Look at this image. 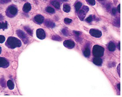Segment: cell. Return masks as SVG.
<instances>
[{"label": "cell", "instance_id": "6da1fadb", "mask_svg": "<svg viewBox=\"0 0 122 97\" xmlns=\"http://www.w3.org/2000/svg\"><path fill=\"white\" fill-rule=\"evenodd\" d=\"M6 45L10 49H15L16 47H20L21 45V42L20 40L17 38L10 36L8 38Z\"/></svg>", "mask_w": 122, "mask_h": 97}, {"label": "cell", "instance_id": "7a4b0ae2", "mask_svg": "<svg viewBox=\"0 0 122 97\" xmlns=\"http://www.w3.org/2000/svg\"><path fill=\"white\" fill-rule=\"evenodd\" d=\"M104 48L103 47L99 45H95L93 47V54L96 57H101L104 54Z\"/></svg>", "mask_w": 122, "mask_h": 97}, {"label": "cell", "instance_id": "3957f363", "mask_svg": "<svg viewBox=\"0 0 122 97\" xmlns=\"http://www.w3.org/2000/svg\"><path fill=\"white\" fill-rule=\"evenodd\" d=\"M17 13V9L14 5H11L8 7L6 11V15L9 17L15 16Z\"/></svg>", "mask_w": 122, "mask_h": 97}, {"label": "cell", "instance_id": "277c9868", "mask_svg": "<svg viewBox=\"0 0 122 97\" xmlns=\"http://www.w3.org/2000/svg\"><path fill=\"white\" fill-rule=\"evenodd\" d=\"M16 33L19 37L22 40V41L25 44H27L28 42V36L22 31L18 30L16 31Z\"/></svg>", "mask_w": 122, "mask_h": 97}, {"label": "cell", "instance_id": "5b68a950", "mask_svg": "<svg viewBox=\"0 0 122 97\" xmlns=\"http://www.w3.org/2000/svg\"><path fill=\"white\" fill-rule=\"evenodd\" d=\"M89 33L91 36L96 38H100L102 35V33L101 31L98 30L91 29L89 31Z\"/></svg>", "mask_w": 122, "mask_h": 97}, {"label": "cell", "instance_id": "8992f818", "mask_svg": "<svg viewBox=\"0 0 122 97\" xmlns=\"http://www.w3.org/2000/svg\"><path fill=\"white\" fill-rule=\"evenodd\" d=\"M36 36L38 38L41 40H43L46 37V34L45 31L41 28H39L36 31Z\"/></svg>", "mask_w": 122, "mask_h": 97}, {"label": "cell", "instance_id": "52a82bcc", "mask_svg": "<svg viewBox=\"0 0 122 97\" xmlns=\"http://www.w3.org/2000/svg\"><path fill=\"white\" fill-rule=\"evenodd\" d=\"M9 65V63L7 60L4 57H0V67L7 68Z\"/></svg>", "mask_w": 122, "mask_h": 97}, {"label": "cell", "instance_id": "ba28073f", "mask_svg": "<svg viewBox=\"0 0 122 97\" xmlns=\"http://www.w3.org/2000/svg\"><path fill=\"white\" fill-rule=\"evenodd\" d=\"M64 45L65 47L70 49L74 48L75 46L74 42L70 40H66L64 41Z\"/></svg>", "mask_w": 122, "mask_h": 97}, {"label": "cell", "instance_id": "9c48e42d", "mask_svg": "<svg viewBox=\"0 0 122 97\" xmlns=\"http://www.w3.org/2000/svg\"><path fill=\"white\" fill-rule=\"evenodd\" d=\"M34 20L38 24H41L43 23L44 21V18L43 16L41 15H38L35 16L34 17Z\"/></svg>", "mask_w": 122, "mask_h": 97}, {"label": "cell", "instance_id": "30bf717a", "mask_svg": "<svg viewBox=\"0 0 122 97\" xmlns=\"http://www.w3.org/2000/svg\"><path fill=\"white\" fill-rule=\"evenodd\" d=\"M31 9V6L29 3H25L23 7V11L25 13H28L30 11Z\"/></svg>", "mask_w": 122, "mask_h": 97}, {"label": "cell", "instance_id": "8fae6325", "mask_svg": "<svg viewBox=\"0 0 122 97\" xmlns=\"http://www.w3.org/2000/svg\"><path fill=\"white\" fill-rule=\"evenodd\" d=\"M45 24L46 27L48 28H53L55 26V24L53 21L50 20H45Z\"/></svg>", "mask_w": 122, "mask_h": 97}, {"label": "cell", "instance_id": "7c38bea8", "mask_svg": "<svg viewBox=\"0 0 122 97\" xmlns=\"http://www.w3.org/2000/svg\"><path fill=\"white\" fill-rule=\"evenodd\" d=\"M93 62L95 64H96V65H101L102 64V60L99 57H96L93 60Z\"/></svg>", "mask_w": 122, "mask_h": 97}, {"label": "cell", "instance_id": "4fadbf2b", "mask_svg": "<svg viewBox=\"0 0 122 97\" xmlns=\"http://www.w3.org/2000/svg\"><path fill=\"white\" fill-rule=\"evenodd\" d=\"M78 16L81 21H83L85 17V13L82 10H80L78 13Z\"/></svg>", "mask_w": 122, "mask_h": 97}, {"label": "cell", "instance_id": "5bb4252c", "mask_svg": "<svg viewBox=\"0 0 122 97\" xmlns=\"http://www.w3.org/2000/svg\"><path fill=\"white\" fill-rule=\"evenodd\" d=\"M7 85L9 89L10 90H12L14 88V84L13 82L11 80H8L7 82Z\"/></svg>", "mask_w": 122, "mask_h": 97}, {"label": "cell", "instance_id": "9a60e30c", "mask_svg": "<svg viewBox=\"0 0 122 97\" xmlns=\"http://www.w3.org/2000/svg\"><path fill=\"white\" fill-rule=\"evenodd\" d=\"M51 3L52 5H53L56 9H59L60 8V3L58 1H57V0H52Z\"/></svg>", "mask_w": 122, "mask_h": 97}, {"label": "cell", "instance_id": "2e32d148", "mask_svg": "<svg viewBox=\"0 0 122 97\" xmlns=\"http://www.w3.org/2000/svg\"><path fill=\"white\" fill-rule=\"evenodd\" d=\"M115 45L114 43L112 42H110L108 45V49L110 51H113L115 50Z\"/></svg>", "mask_w": 122, "mask_h": 97}, {"label": "cell", "instance_id": "e0dca14e", "mask_svg": "<svg viewBox=\"0 0 122 97\" xmlns=\"http://www.w3.org/2000/svg\"><path fill=\"white\" fill-rule=\"evenodd\" d=\"M8 24L7 21L5 22H0V30L3 29V30L6 29L7 28Z\"/></svg>", "mask_w": 122, "mask_h": 97}, {"label": "cell", "instance_id": "ac0fdd59", "mask_svg": "<svg viewBox=\"0 0 122 97\" xmlns=\"http://www.w3.org/2000/svg\"><path fill=\"white\" fill-rule=\"evenodd\" d=\"M63 11L66 13H68L70 11V6L68 5L65 4L63 5Z\"/></svg>", "mask_w": 122, "mask_h": 97}, {"label": "cell", "instance_id": "d6986e66", "mask_svg": "<svg viewBox=\"0 0 122 97\" xmlns=\"http://www.w3.org/2000/svg\"><path fill=\"white\" fill-rule=\"evenodd\" d=\"M84 55L86 57H89L90 55V50L88 47H86L85 49V50L84 52Z\"/></svg>", "mask_w": 122, "mask_h": 97}, {"label": "cell", "instance_id": "ffe728a7", "mask_svg": "<svg viewBox=\"0 0 122 97\" xmlns=\"http://www.w3.org/2000/svg\"><path fill=\"white\" fill-rule=\"evenodd\" d=\"M24 29L28 33L29 35H30L31 36H32L33 35V31L29 27L25 26L24 27Z\"/></svg>", "mask_w": 122, "mask_h": 97}, {"label": "cell", "instance_id": "44dd1931", "mask_svg": "<svg viewBox=\"0 0 122 97\" xmlns=\"http://www.w3.org/2000/svg\"><path fill=\"white\" fill-rule=\"evenodd\" d=\"M46 12H48L49 13H55L54 9L50 7H46Z\"/></svg>", "mask_w": 122, "mask_h": 97}, {"label": "cell", "instance_id": "7402d4cb", "mask_svg": "<svg viewBox=\"0 0 122 97\" xmlns=\"http://www.w3.org/2000/svg\"><path fill=\"white\" fill-rule=\"evenodd\" d=\"M114 24L116 26L120 27V20L119 18H117L114 21Z\"/></svg>", "mask_w": 122, "mask_h": 97}, {"label": "cell", "instance_id": "603a6c76", "mask_svg": "<svg viewBox=\"0 0 122 97\" xmlns=\"http://www.w3.org/2000/svg\"><path fill=\"white\" fill-rule=\"evenodd\" d=\"M52 40L56 41H61L62 39L60 36L58 35H53L52 37Z\"/></svg>", "mask_w": 122, "mask_h": 97}, {"label": "cell", "instance_id": "cb8c5ba5", "mask_svg": "<svg viewBox=\"0 0 122 97\" xmlns=\"http://www.w3.org/2000/svg\"><path fill=\"white\" fill-rule=\"evenodd\" d=\"M82 6V3L81 2H78L75 5V8L76 10L77 11H79V10L81 8Z\"/></svg>", "mask_w": 122, "mask_h": 97}, {"label": "cell", "instance_id": "d4e9b609", "mask_svg": "<svg viewBox=\"0 0 122 97\" xmlns=\"http://www.w3.org/2000/svg\"><path fill=\"white\" fill-rule=\"evenodd\" d=\"M86 0L88 4L91 5H94L96 4V2L95 0Z\"/></svg>", "mask_w": 122, "mask_h": 97}, {"label": "cell", "instance_id": "484cf974", "mask_svg": "<svg viewBox=\"0 0 122 97\" xmlns=\"http://www.w3.org/2000/svg\"><path fill=\"white\" fill-rule=\"evenodd\" d=\"M0 83L1 85L3 87H6V85L5 81L4 79V78H2L1 79V80H0Z\"/></svg>", "mask_w": 122, "mask_h": 97}, {"label": "cell", "instance_id": "4316f807", "mask_svg": "<svg viewBox=\"0 0 122 97\" xmlns=\"http://www.w3.org/2000/svg\"><path fill=\"white\" fill-rule=\"evenodd\" d=\"M64 22L66 24H70V23H71L72 21V20L71 19H69V18H66L64 19Z\"/></svg>", "mask_w": 122, "mask_h": 97}, {"label": "cell", "instance_id": "83f0119b", "mask_svg": "<svg viewBox=\"0 0 122 97\" xmlns=\"http://www.w3.org/2000/svg\"><path fill=\"white\" fill-rule=\"evenodd\" d=\"M5 40V38L4 36L0 35V43H4Z\"/></svg>", "mask_w": 122, "mask_h": 97}, {"label": "cell", "instance_id": "f1b7e54d", "mask_svg": "<svg viewBox=\"0 0 122 97\" xmlns=\"http://www.w3.org/2000/svg\"><path fill=\"white\" fill-rule=\"evenodd\" d=\"M62 32L64 36H68V32L66 29H63L62 30Z\"/></svg>", "mask_w": 122, "mask_h": 97}, {"label": "cell", "instance_id": "f546056e", "mask_svg": "<svg viewBox=\"0 0 122 97\" xmlns=\"http://www.w3.org/2000/svg\"><path fill=\"white\" fill-rule=\"evenodd\" d=\"M82 10L86 13H87V12L89 11V8L87 6H84V7H83Z\"/></svg>", "mask_w": 122, "mask_h": 97}, {"label": "cell", "instance_id": "4dcf8cb0", "mask_svg": "<svg viewBox=\"0 0 122 97\" xmlns=\"http://www.w3.org/2000/svg\"><path fill=\"white\" fill-rule=\"evenodd\" d=\"M11 1V0H0V3H7Z\"/></svg>", "mask_w": 122, "mask_h": 97}, {"label": "cell", "instance_id": "1f68e13d", "mask_svg": "<svg viewBox=\"0 0 122 97\" xmlns=\"http://www.w3.org/2000/svg\"><path fill=\"white\" fill-rule=\"evenodd\" d=\"M92 16H89V17H88L86 19V21H87L88 22H90L92 21Z\"/></svg>", "mask_w": 122, "mask_h": 97}, {"label": "cell", "instance_id": "d6a6232c", "mask_svg": "<svg viewBox=\"0 0 122 97\" xmlns=\"http://www.w3.org/2000/svg\"><path fill=\"white\" fill-rule=\"evenodd\" d=\"M117 71H118V73L119 76L120 77V64H118V65L117 66Z\"/></svg>", "mask_w": 122, "mask_h": 97}, {"label": "cell", "instance_id": "836d02e7", "mask_svg": "<svg viewBox=\"0 0 122 97\" xmlns=\"http://www.w3.org/2000/svg\"><path fill=\"white\" fill-rule=\"evenodd\" d=\"M74 32L77 36H79L80 35V32H78V31H74Z\"/></svg>", "mask_w": 122, "mask_h": 97}, {"label": "cell", "instance_id": "e575fe53", "mask_svg": "<svg viewBox=\"0 0 122 97\" xmlns=\"http://www.w3.org/2000/svg\"><path fill=\"white\" fill-rule=\"evenodd\" d=\"M112 12L113 13V14H115L116 12H117V10L115 8H113L112 10Z\"/></svg>", "mask_w": 122, "mask_h": 97}, {"label": "cell", "instance_id": "d590c367", "mask_svg": "<svg viewBox=\"0 0 122 97\" xmlns=\"http://www.w3.org/2000/svg\"><path fill=\"white\" fill-rule=\"evenodd\" d=\"M120 6H121L120 5H119L118 7H117V10H118L119 13H120V12H121V11H120Z\"/></svg>", "mask_w": 122, "mask_h": 97}, {"label": "cell", "instance_id": "8d00e7d4", "mask_svg": "<svg viewBox=\"0 0 122 97\" xmlns=\"http://www.w3.org/2000/svg\"><path fill=\"white\" fill-rule=\"evenodd\" d=\"M3 19V17L0 14V21H2Z\"/></svg>", "mask_w": 122, "mask_h": 97}, {"label": "cell", "instance_id": "74e56055", "mask_svg": "<svg viewBox=\"0 0 122 97\" xmlns=\"http://www.w3.org/2000/svg\"><path fill=\"white\" fill-rule=\"evenodd\" d=\"M117 87H118V89L120 90V84H118V85H117Z\"/></svg>", "mask_w": 122, "mask_h": 97}, {"label": "cell", "instance_id": "f35d334b", "mask_svg": "<svg viewBox=\"0 0 122 97\" xmlns=\"http://www.w3.org/2000/svg\"><path fill=\"white\" fill-rule=\"evenodd\" d=\"M118 49L120 50V43L118 45Z\"/></svg>", "mask_w": 122, "mask_h": 97}, {"label": "cell", "instance_id": "ab89813d", "mask_svg": "<svg viewBox=\"0 0 122 97\" xmlns=\"http://www.w3.org/2000/svg\"><path fill=\"white\" fill-rule=\"evenodd\" d=\"M1 51H2L1 47H0V54H1Z\"/></svg>", "mask_w": 122, "mask_h": 97}, {"label": "cell", "instance_id": "60d3db41", "mask_svg": "<svg viewBox=\"0 0 122 97\" xmlns=\"http://www.w3.org/2000/svg\"><path fill=\"white\" fill-rule=\"evenodd\" d=\"M63 0V1H68V0Z\"/></svg>", "mask_w": 122, "mask_h": 97}, {"label": "cell", "instance_id": "b9f144b4", "mask_svg": "<svg viewBox=\"0 0 122 97\" xmlns=\"http://www.w3.org/2000/svg\"></svg>", "mask_w": 122, "mask_h": 97}]
</instances>
